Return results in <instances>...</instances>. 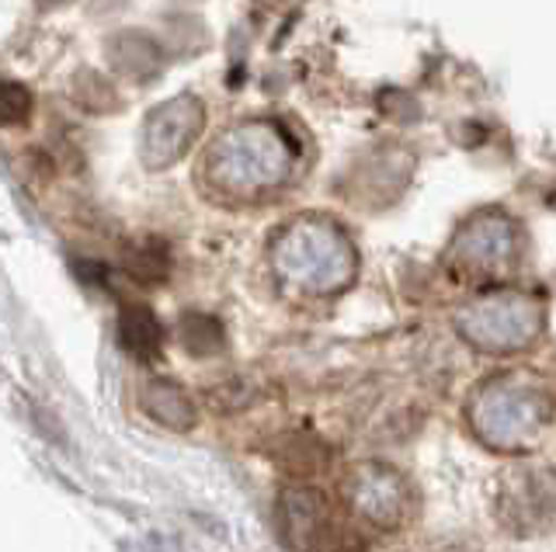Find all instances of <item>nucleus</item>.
I'll list each match as a JSON object with an SVG mask.
<instances>
[{"mask_svg": "<svg viewBox=\"0 0 556 552\" xmlns=\"http://www.w3.org/2000/svg\"><path fill=\"white\" fill-rule=\"evenodd\" d=\"M282 268L295 285L313 292H338L355 279V247L327 222L292 230L282 244Z\"/></svg>", "mask_w": 556, "mask_h": 552, "instance_id": "20e7f679", "label": "nucleus"}, {"mask_svg": "<svg viewBox=\"0 0 556 552\" xmlns=\"http://www.w3.org/2000/svg\"><path fill=\"white\" fill-rule=\"evenodd\" d=\"M178 341L188 355L208 358L226 348V331H223V323L208 313H185L178 320Z\"/></svg>", "mask_w": 556, "mask_h": 552, "instance_id": "9b49d317", "label": "nucleus"}, {"mask_svg": "<svg viewBox=\"0 0 556 552\" xmlns=\"http://www.w3.org/2000/svg\"><path fill=\"white\" fill-rule=\"evenodd\" d=\"M313 552H365V539L352 525H344L341 517H338V522L327 528V535H324L320 545L313 549Z\"/></svg>", "mask_w": 556, "mask_h": 552, "instance_id": "4468645a", "label": "nucleus"}, {"mask_svg": "<svg viewBox=\"0 0 556 552\" xmlns=\"http://www.w3.org/2000/svg\"><path fill=\"white\" fill-rule=\"evenodd\" d=\"M515 511H518V525L526 522H549V514L556 511V473H521L515 483Z\"/></svg>", "mask_w": 556, "mask_h": 552, "instance_id": "9d476101", "label": "nucleus"}, {"mask_svg": "<svg viewBox=\"0 0 556 552\" xmlns=\"http://www.w3.org/2000/svg\"><path fill=\"white\" fill-rule=\"evenodd\" d=\"M271 459L286 476L309 479V476H320L330 465V448L313 435H282L271 445Z\"/></svg>", "mask_w": 556, "mask_h": 552, "instance_id": "1a4fd4ad", "label": "nucleus"}, {"mask_svg": "<svg viewBox=\"0 0 556 552\" xmlns=\"http://www.w3.org/2000/svg\"><path fill=\"white\" fill-rule=\"evenodd\" d=\"M518 251L515 222L501 213H480L452 240L448 265L459 279H469L473 285H501L518 268Z\"/></svg>", "mask_w": 556, "mask_h": 552, "instance_id": "7ed1b4c3", "label": "nucleus"}, {"mask_svg": "<svg viewBox=\"0 0 556 552\" xmlns=\"http://www.w3.org/2000/svg\"><path fill=\"white\" fill-rule=\"evenodd\" d=\"M31 115V94L22 84H4L0 80V123L17 126Z\"/></svg>", "mask_w": 556, "mask_h": 552, "instance_id": "ddd939ff", "label": "nucleus"}, {"mask_svg": "<svg viewBox=\"0 0 556 552\" xmlns=\"http://www.w3.org/2000/svg\"><path fill=\"white\" fill-rule=\"evenodd\" d=\"M466 421L494 452H529L553 421L549 389L529 372H501L473 389Z\"/></svg>", "mask_w": 556, "mask_h": 552, "instance_id": "f257e3e1", "label": "nucleus"}, {"mask_svg": "<svg viewBox=\"0 0 556 552\" xmlns=\"http://www.w3.org/2000/svg\"><path fill=\"white\" fill-rule=\"evenodd\" d=\"M115 334H118V348L126 351L136 361H156L164 348V331H161V320L153 317V309L143 303H129L118 309V323H115Z\"/></svg>", "mask_w": 556, "mask_h": 552, "instance_id": "0eeeda50", "label": "nucleus"}, {"mask_svg": "<svg viewBox=\"0 0 556 552\" xmlns=\"http://www.w3.org/2000/svg\"><path fill=\"white\" fill-rule=\"evenodd\" d=\"M348 504L376 528H400L410 517V487L396 470L382 462L355 465L344 483Z\"/></svg>", "mask_w": 556, "mask_h": 552, "instance_id": "39448f33", "label": "nucleus"}, {"mask_svg": "<svg viewBox=\"0 0 556 552\" xmlns=\"http://www.w3.org/2000/svg\"><path fill=\"white\" fill-rule=\"evenodd\" d=\"M456 331L466 344L486 355H518L539 344L546 331V306L529 292L494 288L463 306Z\"/></svg>", "mask_w": 556, "mask_h": 552, "instance_id": "f03ea898", "label": "nucleus"}, {"mask_svg": "<svg viewBox=\"0 0 556 552\" xmlns=\"http://www.w3.org/2000/svg\"><path fill=\"white\" fill-rule=\"evenodd\" d=\"M139 407H143L147 418H153L161 427H170V431L195 427V403H191V396L178 383H170V378H150V383H143V389H139Z\"/></svg>", "mask_w": 556, "mask_h": 552, "instance_id": "6e6552de", "label": "nucleus"}, {"mask_svg": "<svg viewBox=\"0 0 556 552\" xmlns=\"http://www.w3.org/2000/svg\"><path fill=\"white\" fill-rule=\"evenodd\" d=\"M338 522L334 508L324 490L309 483H292L278 497V531L295 552H313L327 535V528Z\"/></svg>", "mask_w": 556, "mask_h": 552, "instance_id": "423d86ee", "label": "nucleus"}, {"mask_svg": "<svg viewBox=\"0 0 556 552\" xmlns=\"http://www.w3.org/2000/svg\"><path fill=\"white\" fill-rule=\"evenodd\" d=\"M122 268L126 274L136 282V285H161L167 279V254L153 244H143V247H129L126 257H122Z\"/></svg>", "mask_w": 556, "mask_h": 552, "instance_id": "f8f14e48", "label": "nucleus"}]
</instances>
